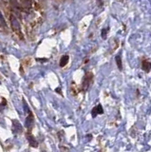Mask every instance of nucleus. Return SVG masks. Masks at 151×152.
Wrapping results in <instances>:
<instances>
[{
    "instance_id": "10",
    "label": "nucleus",
    "mask_w": 151,
    "mask_h": 152,
    "mask_svg": "<svg viewBox=\"0 0 151 152\" xmlns=\"http://www.w3.org/2000/svg\"><path fill=\"white\" fill-rule=\"evenodd\" d=\"M0 26H2V27H4V28L7 27V24H6V21L4 19V17H3L1 11H0Z\"/></svg>"
},
{
    "instance_id": "14",
    "label": "nucleus",
    "mask_w": 151,
    "mask_h": 152,
    "mask_svg": "<svg viewBox=\"0 0 151 152\" xmlns=\"http://www.w3.org/2000/svg\"><path fill=\"white\" fill-rule=\"evenodd\" d=\"M87 137H88V141H90V140H91V137H92V136H91V135H88Z\"/></svg>"
},
{
    "instance_id": "9",
    "label": "nucleus",
    "mask_w": 151,
    "mask_h": 152,
    "mask_svg": "<svg viewBox=\"0 0 151 152\" xmlns=\"http://www.w3.org/2000/svg\"><path fill=\"white\" fill-rule=\"evenodd\" d=\"M115 60H116V64H117V67H118V69L120 70H123V64H122V59H121V56L120 55H117L115 57Z\"/></svg>"
},
{
    "instance_id": "3",
    "label": "nucleus",
    "mask_w": 151,
    "mask_h": 152,
    "mask_svg": "<svg viewBox=\"0 0 151 152\" xmlns=\"http://www.w3.org/2000/svg\"><path fill=\"white\" fill-rule=\"evenodd\" d=\"M23 130L22 126H21V124L18 122L16 120H13V131L14 133H21Z\"/></svg>"
},
{
    "instance_id": "6",
    "label": "nucleus",
    "mask_w": 151,
    "mask_h": 152,
    "mask_svg": "<svg viewBox=\"0 0 151 152\" xmlns=\"http://www.w3.org/2000/svg\"><path fill=\"white\" fill-rule=\"evenodd\" d=\"M142 69L146 71V72H149L150 70H151V63L147 60L143 61V64H142Z\"/></svg>"
},
{
    "instance_id": "11",
    "label": "nucleus",
    "mask_w": 151,
    "mask_h": 152,
    "mask_svg": "<svg viewBox=\"0 0 151 152\" xmlns=\"http://www.w3.org/2000/svg\"><path fill=\"white\" fill-rule=\"evenodd\" d=\"M107 32H109V28H107V29H104L103 30H102V38H103V39H107Z\"/></svg>"
},
{
    "instance_id": "4",
    "label": "nucleus",
    "mask_w": 151,
    "mask_h": 152,
    "mask_svg": "<svg viewBox=\"0 0 151 152\" xmlns=\"http://www.w3.org/2000/svg\"><path fill=\"white\" fill-rule=\"evenodd\" d=\"M11 28L15 30V32H19L20 30V24L18 22V20L16 19L15 17L11 16Z\"/></svg>"
},
{
    "instance_id": "5",
    "label": "nucleus",
    "mask_w": 151,
    "mask_h": 152,
    "mask_svg": "<svg viewBox=\"0 0 151 152\" xmlns=\"http://www.w3.org/2000/svg\"><path fill=\"white\" fill-rule=\"evenodd\" d=\"M32 124H33V116L32 114L29 111V115L26 118V123H25V126L27 128H30L32 126Z\"/></svg>"
},
{
    "instance_id": "1",
    "label": "nucleus",
    "mask_w": 151,
    "mask_h": 152,
    "mask_svg": "<svg viewBox=\"0 0 151 152\" xmlns=\"http://www.w3.org/2000/svg\"><path fill=\"white\" fill-rule=\"evenodd\" d=\"M92 78H93V75H92V73H87L84 78V81H83V88L85 89V91H87L89 85L91 84L92 82Z\"/></svg>"
},
{
    "instance_id": "12",
    "label": "nucleus",
    "mask_w": 151,
    "mask_h": 152,
    "mask_svg": "<svg viewBox=\"0 0 151 152\" xmlns=\"http://www.w3.org/2000/svg\"><path fill=\"white\" fill-rule=\"evenodd\" d=\"M97 3H98V5L99 6H102L103 5V3H104V0H97Z\"/></svg>"
},
{
    "instance_id": "8",
    "label": "nucleus",
    "mask_w": 151,
    "mask_h": 152,
    "mask_svg": "<svg viewBox=\"0 0 151 152\" xmlns=\"http://www.w3.org/2000/svg\"><path fill=\"white\" fill-rule=\"evenodd\" d=\"M69 57L67 56V55H64V56L61 57L60 67H65V66H66V65L67 64V62H69Z\"/></svg>"
},
{
    "instance_id": "13",
    "label": "nucleus",
    "mask_w": 151,
    "mask_h": 152,
    "mask_svg": "<svg viewBox=\"0 0 151 152\" xmlns=\"http://www.w3.org/2000/svg\"><path fill=\"white\" fill-rule=\"evenodd\" d=\"M38 61H41V62H47L48 61V59H46V58H42V59H37Z\"/></svg>"
},
{
    "instance_id": "2",
    "label": "nucleus",
    "mask_w": 151,
    "mask_h": 152,
    "mask_svg": "<svg viewBox=\"0 0 151 152\" xmlns=\"http://www.w3.org/2000/svg\"><path fill=\"white\" fill-rule=\"evenodd\" d=\"M103 113H104V109H103L102 105H96V107H94L93 109L91 110V115L93 118H95L97 115H99V114H103Z\"/></svg>"
},
{
    "instance_id": "7",
    "label": "nucleus",
    "mask_w": 151,
    "mask_h": 152,
    "mask_svg": "<svg viewBox=\"0 0 151 152\" xmlns=\"http://www.w3.org/2000/svg\"><path fill=\"white\" fill-rule=\"evenodd\" d=\"M28 141H29L30 145L33 147H38V142L35 140V138L32 135H28Z\"/></svg>"
},
{
    "instance_id": "15",
    "label": "nucleus",
    "mask_w": 151,
    "mask_h": 152,
    "mask_svg": "<svg viewBox=\"0 0 151 152\" xmlns=\"http://www.w3.org/2000/svg\"><path fill=\"white\" fill-rule=\"evenodd\" d=\"M56 91H57V92H59V93H61V92H60V88H56Z\"/></svg>"
}]
</instances>
